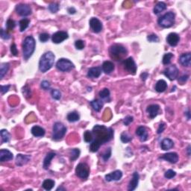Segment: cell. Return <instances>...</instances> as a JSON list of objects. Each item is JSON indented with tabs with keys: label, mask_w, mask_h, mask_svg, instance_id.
I'll return each mask as SVG.
<instances>
[{
	"label": "cell",
	"mask_w": 191,
	"mask_h": 191,
	"mask_svg": "<svg viewBox=\"0 0 191 191\" xmlns=\"http://www.w3.org/2000/svg\"><path fill=\"white\" fill-rule=\"evenodd\" d=\"M92 132L95 137L94 140L99 142L101 145L110 141L114 135V130L111 128H107L105 125H96Z\"/></svg>",
	"instance_id": "6da1fadb"
},
{
	"label": "cell",
	"mask_w": 191,
	"mask_h": 191,
	"mask_svg": "<svg viewBox=\"0 0 191 191\" xmlns=\"http://www.w3.org/2000/svg\"><path fill=\"white\" fill-rule=\"evenodd\" d=\"M55 56L52 52H47L41 56L39 61V70L41 73H46L53 67Z\"/></svg>",
	"instance_id": "7a4b0ae2"
},
{
	"label": "cell",
	"mask_w": 191,
	"mask_h": 191,
	"mask_svg": "<svg viewBox=\"0 0 191 191\" xmlns=\"http://www.w3.org/2000/svg\"><path fill=\"white\" fill-rule=\"evenodd\" d=\"M36 47V42L32 36H28L24 39L23 43V58L27 61L35 51Z\"/></svg>",
	"instance_id": "3957f363"
},
{
	"label": "cell",
	"mask_w": 191,
	"mask_h": 191,
	"mask_svg": "<svg viewBox=\"0 0 191 191\" xmlns=\"http://www.w3.org/2000/svg\"><path fill=\"white\" fill-rule=\"evenodd\" d=\"M109 53L112 59L120 61L128 55V50L121 44H114L109 49Z\"/></svg>",
	"instance_id": "277c9868"
},
{
	"label": "cell",
	"mask_w": 191,
	"mask_h": 191,
	"mask_svg": "<svg viewBox=\"0 0 191 191\" xmlns=\"http://www.w3.org/2000/svg\"><path fill=\"white\" fill-rule=\"evenodd\" d=\"M175 15L173 12L169 11L159 18L157 20V24L159 26L164 28L172 27L175 23Z\"/></svg>",
	"instance_id": "5b68a950"
},
{
	"label": "cell",
	"mask_w": 191,
	"mask_h": 191,
	"mask_svg": "<svg viewBox=\"0 0 191 191\" xmlns=\"http://www.w3.org/2000/svg\"><path fill=\"white\" fill-rule=\"evenodd\" d=\"M67 132V127L63 123L57 122L54 124L52 128V140L59 141L65 136Z\"/></svg>",
	"instance_id": "8992f818"
},
{
	"label": "cell",
	"mask_w": 191,
	"mask_h": 191,
	"mask_svg": "<svg viewBox=\"0 0 191 191\" xmlns=\"http://www.w3.org/2000/svg\"><path fill=\"white\" fill-rule=\"evenodd\" d=\"M75 175L81 179H87L90 175V167L87 164L80 163L75 168Z\"/></svg>",
	"instance_id": "52a82bcc"
},
{
	"label": "cell",
	"mask_w": 191,
	"mask_h": 191,
	"mask_svg": "<svg viewBox=\"0 0 191 191\" xmlns=\"http://www.w3.org/2000/svg\"><path fill=\"white\" fill-rule=\"evenodd\" d=\"M56 67L61 72H69L75 67L74 64L69 59L61 58L56 63Z\"/></svg>",
	"instance_id": "ba28073f"
},
{
	"label": "cell",
	"mask_w": 191,
	"mask_h": 191,
	"mask_svg": "<svg viewBox=\"0 0 191 191\" xmlns=\"http://www.w3.org/2000/svg\"><path fill=\"white\" fill-rule=\"evenodd\" d=\"M123 65L125 68V70L130 73L131 74L135 75L136 74V72L137 70V67L135 63V61H134L133 58L129 57V58H126V59L123 60Z\"/></svg>",
	"instance_id": "9c48e42d"
},
{
	"label": "cell",
	"mask_w": 191,
	"mask_h": 191,
	"mask_svg": "<svg viewBox=\"0 0 191 191\" xmlns=\"http://www.w3.org/2000/svg\"><path fill=\"white\" fill-rule=\"evenodd\" d=\"M178 73H179L178 69L177 67L174 64L169 66L168 67L166 68L163 72L164 75H165L166 77H167L170 81L175 80L178 77Z\"/></svg>",
	"instance_id": "30bf717a"
},
{
	"label": "cell",
	"mask_w": 191,
	"mask_h": 191,
	"mask_svg": "<svg viewBox=\"0 0 191 191\" xmlns=\"http://www.w3.org/2000/svg\"><path fill=\"white\" fill-rule=\"evenodd\" d=\"M16 11L20 16H27L31 14V8L26 4H19L16 6Z\"/></svg>",
	"instance_id": "8fae6325"
},
{
	"label": "cell",
	"mask_w": 191,
	"mask_h": 191,
	"mask_svg": "<svg viewBox=\"0 0 191 191\" xmlns=\"http://www.w3.org/2000/svg\"><path fill=\"white\" fill-rule=\"evenodd\" d=\"M90 27L94 33H100L103 30V23L99 19L96 17H92L90 20Z\"/></svg>",
	"instance_id": "7c38bea8"
},
{
	"label": "cell",
	"mask_w": 191,
	"mask_h": 191,
	"mask_svg": "<svg viewBox=\"0 0 191 191\" xmlns=\"http://www.w3.org/2000/svg\"><path fill=\"white\" fill-rule=\"evenodd\" d=\"M69 38V35L66 31H59L55 32V34H53L52 36V41L54 43H61L63 41H64L65 40H67Z\"/></svg>",
	"instance_id": "4fadbf2b"
},
{
	"label": "cell",
	"mask_w": 191,
	"mask_h": 191,
	"mask_svg": "<svg viewBox=\"0 0 191 191\" xmlns=\"http://www.w3.org/2000/svg\"><path fill=\"white\" fill-rule=\"evenodd\" d=\"M122 177H123V172L121 170H115L109 174H107L105 176V178L107 182H110L114 181H120Z\"/></svg>",
	"instance_id": "5bb4252c"
},
{
	"label": "cell",
	"mask_w": 191,
	"mask_h": 191,
	"mask_svg": "<svg viewBox=\"0 0 191 191\" xmlns=\"http://www.w3.org/2000/svg\"><path fill=\"white\" fill-rule=\"evenodd\" d=\"M159 159L165 160L171 164H176L178 160V155L176 152H168L162 155L159 157Z\"/></svg>",
	"instance_id": "9a60e30c"
},
{
	"label": "cell",
	"mask_w": 191,
	"mask_h": 191,
	"mask_svg": "<svg viewBox=\"0 0 191 191\" xmlns=\"http://www.w3.org/2000/svg\"><path fill=\"white\" fill-rule=\"evenodd\" d=\"M160 111V106L157 104H152L149 105L146 108V112L151 119L155 118Z\"/></svg>",
	"instance_id": "2e32d148"
},
{
	"label": "cell",
	"mask_w": 191,
	"mask_h": 191,
	"mask_svg": "<svg viewBox=\"0 0 191 191\" xmlns=\"http://www.w3.org/2000/svg\"><path fill=\"white\" fill-rule=\"evenodd\" d=\"M31 160V156L28 155H22L18 154L16 157V165L18 167H22L23 165H26L28 163V161Z\"/></svg>",
	"instance_id": "e0dca14e"
},
{
	"label": "cell",
	"mask_w": 191,
	"mask_h": 191,
	"mask_svg": "<svg viewBox=\"0 0 191 191\" xmlns=\"http://www.w3.org/2000/svg\"><path fill=\"white\" fill-rule=\"evenodd\" d=\"M139 178H140V175H139L138 172H135L132 175V178L130 181L129 184L128 186V190L129 191H133L137 188L139 184Z\"/></svg>",
	"instance_id": "ac0fdd59"
},
{
	"label": "cell",
	"mask_w": 191,
	"mask_h": 191,
	"mask_svg": "<svg viewBox=\"0 0 191 191\" xmlns=\"http://www.w3.org/2000/svg\"><path fill=\"white\" fill-rule=\"evenodd\" d=\"M180 41V37L176 33H170L167 35V42L171 46H176Z\"/></svg>",
	"instance_id": "d6986e66"
},
{
	"label": "cell",
	"mask_w": 191,
	"mask_h": 191,
	"mask_svg": "<svg viewBox=\"0 0 191 191\" xmlns=\"http://www.w3.org/2000/svg\"><path fill=\"white\" fill-rule=\"evenodd\" d=\"M14 158V155L11 152H10L8 150H0V161L2 163L5 161H9V160H13Z\"/></svg>",
	"instance_id": "ffe728a7"
},
{
	"label": "cell",
	"mask_w": 191,
	"mask_h": 191,
	"mask_svg": "<svg viewBox=\"0 0 191 191\" xmlns=\"http://www.w3.org/2000/svg\"><path fill=\"white\" fill-rule=\"evenodd\" d=\"M136 135L139 137L141 142L146 141L148 139V132L144 126H139L137 128Z\"/></svg>",
	"instance_id": "44dd1931"
},
{
	"label": "cell",
	"mask_w": 191,
	"mask_h": 191,
	"mask_svg": "<svg viewBox=\"0 0 191 191\" xmlns=\"http://www.w3.org/2000/svg\"><path fill=\"white\" fill-rule=\"evenodd\" d=\"M179 63L184 67H189L191 63V54L190 52L184 53L179 57Z\"/></svg>",
	"instance_id": "7402d4cb"
},
{
	"label": "cell",
	"mask_w": 191,
	"mask_h": 191,
	"mask_svg": "<svg viewBox=\"0 0 191 191\" xmlns=\"http://www.w3.org/2000/svg\"><path fill=\"white\" fill-rule=\"evenodd\" d=\"M101 67H91L88 70V77L90 78H97L101 75L102 73Z\"/></svg>",
	"instance_id": "603a6c76"
},
{
	"label": "cell",
	"mask_w": 191,
	"mask_h": 191,
	"mask_svg": "<svg viewBox=\"0 0 191 191\" xmlns=\"http://www.w3.org/2000/svg\"><path fill=\"white\" fill-rule=\"evenodd\" d=\"M31 134L33 135V136L36 137H42L45 135L46 134V131L43 128L39 126V125H34L31 128Z\"/></svg>",
	"instance_id": "cb8c5ba5"
},
{
	"label": "cell",
	"mask_w": 191,
	"mask_h": 191,
	"mask_svg": "<svg viewBox=\"0 0 191 191\" xmlns=\"http://www.w3.org/2000/svg\"><path fill=\"white\" fill-rule=\"evenodd\" d=\"M55 155H56V153L53 152H49L47 155H46L44 160H43V167L45 169V170H48L50 164H51L52 160L54 158V157H55Z\"/></svg>",
	"instance_id": "d4e9b609"
},
{
	"label": "cell",
	"mask_w": 191,
	"mask_h": 191,
	"mask_svg": "<svg viewBox=\"0 0 191 191\" xmlns=\"http://www.w3.org/2000/svg\"><path fill=\"white\" fill-rule=\"evenodd\" d=\"M174 146V142L170 138H165L160 143V148L162 150L167 151L170 150Z\"/></svg>",
	"instance_id": "484cf974"
},
{
	"label": "cell",
	"mask_w": 191,
	"mask_h": 191,
	"mask_svg": "<svg viewBox=\"0 0 191 191\" xmlns=\"http://www.w3.org/2000/svg\"><path fill=\"white\" fill-rule=\"evenodd\" d=\"M102 70L105 74H110L114 70V64L111 61H105L102 66Z\"/></svg>",
	"instance_id": "4316f807"
},
{
	"label": "cell",
	"mask_w": 191,
	"mask_h": 191,
	"mask_svg": "<svg viewBox=\"0 0 191 191\" xmlns=\"http://www.w3.org/2000/svg\"><path fill=\"white\" fill-rule=\"evenodd\" d=\"M166 9H167V5H166V3L164 2H157L155 5V7H154L153 12L155 14L157 15L160 14L161 12H163Z\"/></svg>",
	"instance_id": "83f0119b"
},
{
	"label": "cell",
	"mask_w": 191,
	"mask_h": 191,
	"mask_svg": "<svg viewBox=\"0 0 191 191\" xmlns=\"http://www.w3.org/2000/svg\"><path fill=\"white\" fill-rule=\"evenodd\" d=\"M155 90L157 93H163L167 89V83L164 80H159L155 85Z\"/></svg>",
	"instance_id": "f1b7e54d"
},
{
	"label": "cell",
	"mask_w": 191,
	"mask_h": 191,
	"mask_svg": "<svg viewBox=\"0 0 191 191\" xmlns=\"http://www.w3.org/2000/svg\"><path fill=\"white\" fill-rule=\"evenodd\" d=\"M90 105L92 106L93 109L96 112H99L101 110L102 108L103 107V103L102 100L94 99L90 103Z\"/></svg>",
	"instance_id": "f546056e"
},
{
	"label": "cell",
	"mask_w": 191,
	"mask_h": 191,
	"mask_svg": "<svg viewBox=\"0 0 191 191\" xmlns=\"http://www.w3.org/2000/svg\"><path fill=\"white\" fill-rule=\"evenodd\" d=\"M55 182L52 179H45L42 184V187L46 190H51L54 187Z\"/></svg>",
	"instance_id": "4dcf8cb0"
},
{
	"label": "cell",
	"mask_w": 191,
	"mask_h": 191,
	"mask_svg": "<svg viewBox=\"0 0 191 191\" xmlns=\"http://www.w3.org/2000/svg\"><path fill=\"white\" fill-rule=\"evenodd\" d=\"M67 118V120L70 123H75V122L78 121L80 120V116L78 112L73 111L68 114Z\"/></svg>",
	"instance_id": "1f68e13d"
},
{
	"label": "cell",
	"mask_w": 191,
	"mask_h": 191,
	"mask_svg": "<svg viewBox=\"0 0 191 191\" xmlns=\"http://www.w3.org/2000/svg\"><path fill=\"white\" fill-rule=\"evenodd\" d=\"M0 135H1L2 137V143H8L9 142L10 139H11V135L9 132L6 129H2L0 131Z\"/></svg>",
	"instance_id": "d6a6232c"
},
{
	"label": "cell",
	"mask_w": 191,
	"mask_h": 191,
	"mask_svg": "<svg viewBox=\"0 0 191 191\" xmlns=\"http://www.w3.org/2000/svg\"><path fill=\"white\" fill-rule=\"evenodd\" d=\"M10 68V65L8 63H3L0 67V78L2 79L4 78L5 75L8 73V70Z\"/></svg>",
	"instance_id": "836d02e7"
},
{
	"label": "cell",
	"mask_w": 191,
	"mask_h": 191,
	"mask_svg": "<svg viewBox=\"0 0 191 191\" xmlns=\"http://www.w3.org/2000/svg\"><path fill=\"white\" fill-rule=\"evenodd\" d=\"M99 95L100 98L103 99L110 101V90H108V88H104L102 90H100Z\"/></svg>",
	"instance_id": "e575fe53"
},
{
	"label": "cell",
	"mask_w": 191,
	"mask_h": 191,
	"mask_svg": "<svg viewBox=\"0 0 191 191\" xmlns=\"http://www.w3.org/2000/svg\"><path fill=\"white\" fill-rule=\"evenodd\" d=\"M30 20L28 19H26V18H24V19H22L19 22V25H20V31L21 32L24 31L29 26Z\"/></svg>",
	"instance_id": "d590c367"
},
{
	"label": "cell",
	"mask_w": 191,
	"mask_h": 191,
	"mask_svg": "<svg viewBox=\"0 0 191 191\" xmlns=\"http://www.w3.org/2000/svg\"><path fill=\"white\" fill-rule=\"evenodd\" d=\"M80 154H81V152H80L79 149H73L71 150V152H70V160L71 161H74L76 159H78L79 157Z\"/></svg>",
	"instance_id": "8d00e7d4"
},
{
	"label": "cell",
	"mask_w": 191,
	"mask_h": 191,
	"mask_svg": "<svg viewBox=\"0 0 191 191\" xmlns=\"http://www.w3.org/2000/svg\"><path fill=\"white\" fill-rule=\"evenodd\" d=\"M84 140L86 143H91L93 140V132H90V131H86L84 133Z\"/></svg>",
	"instance_id": "74e56055"
},
{
	"label": "cell",
	"mask_w": 191,
	"mask_h": 191,
	"mask_svg": "<svg viewBox=\"0 0 191 191\" xmlns=\"http://www.w3.org/2000/svg\"><path fill=\"white\" fill-rule=\"evenodd\" d=\"M120 140H121V141L124 143H129V142L132 141V137L128 135L127 132H123V133L121 134V135H120Z\"/></svg>",
	"instance_id": "f35d334b"
},
{
	"label": "cell",
	"mask_w": 191,
	"mask_h": 191,
	"mask_svg": "<svg viewBox=\"0 0 191 191\" xmlns=\"http://www.w3.org/2000/svg\"><path fill=\"white\" fill-rule=\"evenodd\" d=\"M101 146L102 145L99 142L96 141V140H93L90 145V151L92 152H96L97 151L99 150Z\"/></svg>",
	"instance_id": "ab89813d"
},
{
	"label": "cell",
	"mask_w": 191,
	"mask_h": 191,
	"mask_svg": "<svg viewBox=\"0 0 191 191\" xmlns=\"http://www.w3.org/2000/svg\"><path fill=\"white\" fill-rule=\"evenodd\" d=\"M173 54L172 53L169 52V53H166L165 55H164L163 57V60H162V63H163L164 65H168L170 64L171 62V59L173 58Z\"/></svg>",
	"instance_id": "60d3db41"
},
{
	"label": "cell",
	"mask_w": 191,
	"mask_h": 191,
	"mask_svg": "<svg viewBox=\"0 0 191 191\" xmlns=\"http://www.w3.org/2000/svg\"><path fill=\"white\" fill-rule=\"evenodd\" d=\"M59 8H60L59 4H58V3H55V2L51 3L48 7L49 11L51 13H52V14H55V13L58 12V11H59Z\"/></svg>",
	"instance_id": "b9f144b4"
},
{
	"label": "cell",
	"mask_w": 191,
	"mask_h": 191,
	"mask_svg": "<svg viewBox=\"0 0 191 191\" xmlns=\"http://www.w3.org/2000/svg\"><path fill=\"white\" fill-rule=\"evenodd\" d=\"M52 97L55 100H59L61 98V93L60 90H57V89H52L51 91Z\"/></svg>",
	"instance_id": "7bdbcfd3"
},
{
	"label": "cell",
	"mask_w": 191,
	"mask_h": 191,
	"mask_svg": "<svg viewBox=\"0 0 191 191\" xmlns=\"http://www.w3.org/2000/svg\"><path fill=\"white\" fill-rule=\"evenodd\" d=\"M110 156H111V148L108 147V149H106L105 152L103 154V159L104 160V161H108L110 159Z\"/></svg>",
	"instance_id": "ee69618b"
},
{
	"label": "cell",
	"mask_w": 191,
	"mask_h": 191,
	"mask_svg": "<svg viewBox=\"0 0 191 191\" xmlns=\"http://www.w3.org/2000/svg\"><path fill=\"white\" fill-rule=\"evenodd\" d=\"M15 26H16V23L13 20L8 19L6 22V28H7L8 31H12L15 28Z\"/></svg>",
	"instance_id": "f6af8a7d"
},
{
	"label": "cell",
	"mask_w": 191,
	"mask_h": 191,
	"mask_svg": "<svg viewBox=\"0 0 191 191\" xmlns=\"http://www.w3.org/2000/svg\"><path fill=\"white\" fill-rule=\"evenodd\" d=\"M176 175V172L172 170H169L166 171L165 173H164V177L167 179H171L172 178H174Z\"/></svg>",
	"instance_id": "bcb514c9"
},
{
	"label": "cell",
	"mask_w": 191,
	"mask_h": 191,
	"mask_svg": "<svg viewBox=\"0 0 191 191\" xmlns=\"http://www.w3.org/2000/svg\"><path fill=\"white\" fill-rule=\"evenodd\" d=\"M75 46L77 49L78 50H82L84 48H85V42L81 40H78L75 42Z\"/></svg>",
	"instance_id": "7dc6e473"
},
{
	"label": "cell",
	"mask_w": 191,
	"mask_h": 191,
	"mask_svg": "<svg viewBox=\"0 0 191 191\" xmlns=\"http://www.w3.org/2000/svg\"><path fill=\"white\" fill-rule=\"evenodd\" d=\"M50 36L48 33H42V34H40L39 36V39L41 42L42 43H46V41H48L49 40Z\"/></svg>",
	"instance_id": "c3c4849f"
},
{
	"label": "cell",
	"mask_w": 191,
	"mask_h": 191,
	"mask_svg": "<svg viewBox=\"0 0 191 191\" xmlns=\"http://www.w3.org/2000/svg\"><path fill=\"white\" fill-rule=\"evenodd\" d=\"M41 86L42 89H43L44 90H49L50 88H51V84L49 83V81H46V80H43V81L41 82Z\"/></svg>",
	"instance_id": "681fc988"
},
{
	"label": "cell",
	"mask_w": 191,
	"mask_h": 191,
	"mask_svg": "<svg viewBox=\"0 0 191 191\" xmlns=\"http://www.w3.org/2000/svg\"><path fill=\"white\" fill-rule=\"evenodd\" d=\"M147 40L150 42H152V43H157V42H159V38L156 34H154L149 35L147 37Z\"/></svg>",
	"instance_id": "f907efd6"
},
{
	"label": "cell",
	"mask_w": 191,
	"mask_h": 191,
	"mask_svg": "<svg viewBox=\"0 0 191 191\" xmlns=\"http://www.w3.org/2000/svg\"><path fill=\"white\" fill-rule=\"evenodd\" d=\"M0 36L3 40H8L11 38V35H10L6 31H5L3 28H2L0 31Z\"/></svg>",
	"instance_id": "816d5d0a"
},
{
	"label": "cell",
	"mask_w": 191,
	"mask_h": 191,
	"mask_svg": "<svg viewBox=\"0 0 191 191\" xmlns=\"http://www.w3.org/2000/svg\"><path fill=\"white\" fill-rule=\"evenodd\" d=\"M23 93L24 94V96L26 97V98H28V97L31 96V89L28 88V85H26V86L23 88Z\"/></svg>",
	"instance_id": "f5cc1de1"
},
{
	"label": "cell",
	"mask_w": 191,
	"mask_h": 191,
	"mask_svg": "<svg viewBox=\"0 0 191 191\" xmlns=\"http://www.w3.org/2000/svg\"><path fill=\"white\" fill-rule=\"evenodd\" d=\"M133 120H134V117H133L127 116L123 120V124L125 125V126H128V125H129L130 124L132 123V122H133Z\"/></svg>",
	"instance_id": "db71d44e"
},
{
	"label": "cell",
	"mask_w": 191,
	"mask_h": 191,
	"mask_svg": "<svg viewBox=\"0 0 191 191\" xmlns=\"http://www.w3.org/2000/svg\"><path fill=\"white\" fill-rule=\"evenodd\" d=\"M11 54H12L14 56H17L18 55V50H17V48H16V46L15 43H13V44H11Z\"/></svg>",
	"instance_id": "11a10c76"
},
{
	"label": "cell",
	"mask_w": 191,
	"mask_h": 191,
	"mask_svg": "<svg viewBox=\"0 0 191 191\" xmlns=\"http://www.w3.org/2000/svg\"><path fill=\"white\" fill-rule=\"evenodd\" d=\"M166 128V124L164 123H161L159 125V127L158 128H157V133L158 134V135H160V134H161L162 132H164V129H165Z\"/></svg>",
	"instance_id": "9f6ffc18"
},
{
	"label": "cell",
	"mask_w": 191,
	"mask_h": 191,
	"mask_svg": "<svg viewBox=\"0 0 191 191\" xmlns=\"http://www.w3.org/2000/svg\"><path fill=\"white\" fill-rule=\"evenodd\" d=\"M11 88V85H2L1 86V93L2 94H5V93H6L9 90V88Z\"/></svg>",
	"instance_id": "6f0895ef"
},
{
	"label": "cell",
	"mask_w": 191,
	"mask_h": 191,
	"mask_svg": "<svg viewBox=\"0 0 191 191\" xmlns=\"http://www.w3.org/2000/svg\"><path fill=\"white\" fill-rule=\"evenodd\" d=\"M189 78V75H184L182 76H181L180 78H178V81L182 83V85H183L184 83H185L186 81L188 80Z\"/></svg>",
	"instance_id": "680465c9"
},
{
	"label": "cell",
	"mask_w": 191,
	"mask_h": 191,
	"mask_svg": "<svg viewBox=\"0 0 191 191\" xmlns=\"http://www.w3.org/2000/svg\"><path fill=\"white\" fill-rule=\"evenodd\" d=\"M148 76H149L148 73H141V75H140V78H141V79L143 80V81H145L147 79Z\"/></svg>",
	"instance_id": "91938a15"
},
{
	"label": "cell",
	"mask_w": 191,
	"mask_h": 191,
	"mask_svg": "<svg viewBox=\"0 0 191 191\" xmlns=\"http://www.w3.org/2000/svg\"><path fill=\"white\" fill-rule=\"evenodd\" d=\"M67 12L70 14H75V13H76V10H75L73 7L69 8L68 9H67Z\"/></svg>",
	"instance_id": "94428289"
},
{
	"label": "cell",
	"mask_w": 191,
	"mask_h": 191,
	"mask_svg": "<svg viewBox=\"0 0 191 191\" xmlns=\"http://www.w3.org/2000/svg\"><path fill=\"white\" fill-rule=\"evenodd\" d=\"M185 115L187 117V120H190V110H187V112H185Z\"/></svg>",
	"instance_id": "6125c7cd"
},
{
	"label": "cell",
	"mask_w": 191,
	"mask_h": 191,
	"mask_svg": "<svg viewBox=\"0 0 191 191\" xmlns=\"http://www.w3.org/2000/svg\"><path fill=\"white\" fill-rule=\"evenodd\" d=\"M187 155H188V156H190V146H188V147H187Z\"/></svg>",
	"instance_id": "be15d7a7"
},
{
	"label": "cell",
	"mask_w": 191,
	"mask_h": 191,
	"mask_svg": "<svg viewBox=\"0 0 191 191\" xmlns=\"http://www.w3.org/2000/svg\"><path fill=\"white\" fill-rule=\"evenodd\" d=\"M56 190L57 191H58V190H66V189H65L64 187H58V188L56 189Z\"/></svg>",
	"instance_id": "e7e4bbea"
}]
</instances>
